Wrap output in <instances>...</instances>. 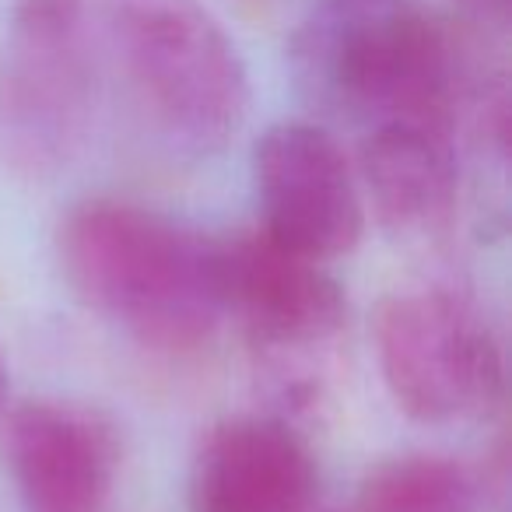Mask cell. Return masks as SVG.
<instances>
[{
    "label": "cell",
    "instance_id": "obj_1",
    "mask_svg": "<svg viewBox=\"0 0 512 512\" xmlns=\"http://www.w3.org/2000/svg\"><path fill=\"white\" fill-rule=\"evenodd\" d=\"M288 60L309 106L365 127L414 120L453 130L477 81L460 32L418 0H316Z\"/></svg>",
    "mask_w": 512,
    "mask_h": 512
},
{
    "label": "cell",
    "instance_id": "obj_2",
    "mask_svg": "<svg viewBox=\"0 0 512 512\" xmlns=\"http://www.w3.org/2000/svg\"><path fill=\"white\" fill-rule=\"evenodd\" d=\"M57 256L67 285L88 306L151 348H197L225 320L214 285V239L148 207L85 200L60 221Z\"/></svg>",
    "mask_w": 512,
    "mask_h": 512
},
{
    "label": "cell",
    "instance_id": "obj_3",
    "mask_svg": "<svg viewBox=\"0 0 512 512\" xmlns=\"http://www.w3.org/2000/svg\"><path fill=\"white\" fill-rule=\"evenodd\" d=\"M102 46L144 123L165 144L211 155L249 113V71L200 0H102Z\"/></svg>",
    "mask_w": 512,
    "mask_h": 512
},
{
    "label": "cell",
    "instance_id": "obj_4",
    "mask_svg": "<svg viewBox=\"0 0 512 512\" xmlns=\"http://www.w3.org/2000/svg\"><path fill=\"white\" fill-rule=\"evenodd\" d=\"M88 0H11L0 39V162L25 179L60 172L95 116Z\"/></svg>",
    "mask_w": 512,
    "mask_h": 512
},
{
    "label": "cell",
    "instance_id": "obj_5",
    "mask_svg": "<svg viewBox=\"0 0 512 512\" xmlns=\"http://www.w3.org/2000/svg\"><path fill=\"white\" fill-rule=\"evenodd\" d=\"M390 397L421 425H453L502 400L505 365L488 323L456 295L397 292L372 323Z\"/></svg>",
    "mask_w": 512,
    "mask_h": 512
},
{
    "label": "cell",
    "instance_id": "obj_6",
    "mask_svg": "<svg viewBox=\"0 0 512 512\" xmlns=\"http://www.w3.org/2000/svg\"><path fill=\"white\" fill-rule=\"evenodd\" d=\"M253 186L264 232L320 264L362 242L365 204L337 137L320 123L285 120L253 148Z\"/></svg>",
    "mask_w": 512,
    "mask_h": 512
},
{
    "label": "cell",
    "instance_id": "obj_7",
    "mask_svg": "<svg viewBox=\"0 0 512 512\" xmlns=\"http://www.w3.org/2000/svg\"><path fill=\"white\" fill-rule=\"evenodd\" d=\"M214 285L221 316L239 320L249 341L274 355L323 348L348 323L341 281L264 228L214 239Z\"/></svg>",
    "mask_w": 512,
    "mask_h": 512
},
{
    "label": "cell",
    "instance_id": "obj_8",
    "mask_svg": "<svg viewBox=\"0 0 512 512\" xmlns=\"http://www.w3.org/2000/svg\"><path fill=\"white\" fill-rule=\"evenodd\" d=\"M0 446L29 512L106 509L120 470V442L99 411L29 400L0 414Z\"/></svg>",
    "mask_w": 512,
    "mask_h": 512
},
{
    "label": "cell",
    "instance_id": "obj_9",
    "mask_svg": "<svg viewBox=\"0 0 512 512\" xmlns=\"http://www.w3.org/2000/svg\"><path fill=\"white\" fill-rule=\"evenodd\" d=\"M316 460L288 421L228 418L200 439L190 463V512H306Z\"/></svg>",
    "mask_w": 512,
    "mask_h": 512
},
{
    "label": "cell",
    "instance_id": "obj_10",
    "mask_svg": "<svg viewBox=\"0 0 512 512\" xmlns=\"http://www.w3.org/2000/svg\"><path fill=\"white\" fill-rule=\"evenodd\" d=\"M365 190L393 232H425L449 218L460 186L453 130L435 123L386 120L369 127L358 151Z\"/></svg>",
    "mask_w": 512,
    "mask_h": 512
},
{
    "label": "cell",
    "instance_id": "obj_11",
    "mask_svg": "<svg viewBox=\"0 0 512 512\" xmlns=\"http://www.w3.org/2000/svg\"><path fill=\"white\" fill-rule=\"evenodd\" d=\"M355 512H477V484L446 456H393L365 474Z\"/></svg>",
    "mask_w": 512,
    "mask_h": 512
},
{
    "label": "cell",
    "instance_id": "obj_12",
    "mask_svg": "<svg viewBox=\"0 0 512 512\" xmlns=\"http://www.w3.org/2000/svg\"><path fill=\"white\" fill-rule=\"evenodd\" d=\"M453 8L474 29H505L512 0H453Z\"/></svg>",
    "mask_w": 512,
    "mask_h": 512
},
{
    "label": "cell",
    "instance_id": "obj_13",
    "mask_svg": "<svg viewBox=\"0 0 512 512\" xmlns=\"http://www.w3.org/2000/svg\"><path fill=\"white\" fill-rule=\"evenodd\" d=\"M8 397H11V383H8V369L0 362V414L8 411Z\"/></svg>",
    "mask_w": 512,
    "mask_h": 512
},
{
    "label": "cell",
    "instance_id": "obj_14",
    "mask_svg": "<svg viewBox=\"0 0 512 512\" xmlns=\"http://www.w3.org/2000/svg\"><path fill=\"white\" fill-rule=\"evenodd\" d=\"M306 512H313V509H306Z\"/></svg>",
    "mask_w": 512,
    "mask_h": 512
}]
</instances>
